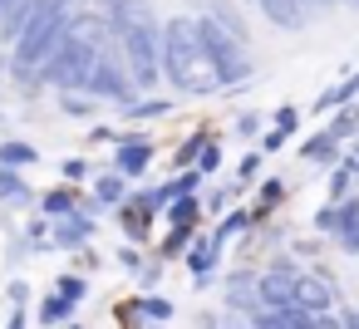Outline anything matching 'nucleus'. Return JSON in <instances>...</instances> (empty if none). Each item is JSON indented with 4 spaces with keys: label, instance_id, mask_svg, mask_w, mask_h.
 <instances>
[{
    "label": "nucleus",
    "instance_id": "f257e3e1",
    "mask_svg": "<svg viewBox=\"0 0 359 329\" xmlns=\"http://www.w3.org/2000/svg\"><path fill=\"white\" fill-rule=\"evenodd\" d=\"M109 35L128 64L133 89H153L163 79V25L148 0H118L109 10Z\"/></svg>",
    "mask_w": 359,
    "mask_h": 329
},
{
    "label": "nucleus",
    "instance_id": "f03ea898",
    "mask_svg": "<svg viewBox=\"0 0 359 329\" xmlns=\"http://www.w3.org/2000/svg\"><path fill=\"white\" fill-rule=\"evenodd\" d=\"M74 20H79L74 0H35L30 15H25V30H20L15 50H11V69H15V79H30V84H35L40 69H45V59L60 50V40L69 35Z\"/></svg>",
    "mask_w": 359,
    "mask_h": 329
},
{
    "label": "nucleus",
    "instance_id": "7ed1b4c3",
    "mask_svg": "<svg viewBox=\"0 0 359 329\" xmlns=\"http://www.w3.org/2000/svg\"><path fill=\"white\" fill-rule=\"evenodd\" d=\"M163 74H168L182 94H212V89H217L212 64H207V50H202L197 15H172V20L163 25Z\"/></svg>",
    "mask_w": 359,
    "mask_h": 329
},
{
    "label": "nucleus",
    "instance_id": "20e7f679",
    "mask_svg": "<svg viewBox=\"0 0 359 329\" xmlns=\"http://www.w3.org/2000/svg\"><path fill=\"white\" fill-rule=\"evenodd\" d=\"M104 45H109V20H89V15H79V20L69 25V35L60 40V50L45 59L40 79H45V84H60V89H84Z\"/></svg>",
    "mask_w": 359,
    "mask_h": 329
},
{
    "label": "nucleus",
    "instance_id": "39448f33",
    "mask_svg": "<svg viewBox=\"0 0 359 329\" xmlns=\"http://www.w3.org/2000/svg\"><path fill=\"white\" fill-rule=\"evenodd\" d=\"M197 30H202V50H207V64H212V79H217V89H226V84H241L246 74H251V59H246V45H236L231 35H222L212 20H202L197 15Z\"/></svg>",
    "mask_w": 359,
    "mask_h": 329
},
{
    "label": "nucleus",
    "instance_id": "423d86ee",
    "mask_svg": "<svg viewBox=\"0 0 359 329\" xmlns=\"http://www.w3.org/2000/svg\"><path fill=\"white\" fill-rule=\"evenodd\" d=\"M148 162H153V143L143 138V133H118V177L128 182V177H138V172H148Z\"/></svg>",
    "mask_w": 359,
    "mask_h": 329
},
{
    "label": "nucleus",
    "instance_id": "0eeeda50",
    "mask_svg": "<svg viewBox=\"0 0 359 329\" xmlns=\"http://www.w3.org/2000/svg\"><path fill=\"white\" fill-rule=\"evenodd\" d=\"M256 295H261V309H280V304L295 300V275L290 270H271V275L256 280Z\"/></svg>",
    "mask_w": 359,
    "mask_h": 329
},
{
    "label": "nucleus",
    "instance_id": "6e6552de",
    "mask_svg": "<svg viewBox=\"0 0 359 329\" xmlns=\"http://www.w3.org/2000/svg\"><path fill=\"white\" fill-rule=\"evenodd\" d=\"M330 280L325 275H305V280H295V309H305V314H325V304H330Z\"/></svg>",
    "mask_w": 359,
    "mask_h": 329
},
{
    "label": "nucleus",
    "instance_id": "1a4fd4ad",
    "mask_svg": "<svg viewBox=\"0 0 359 329\" xmlns=\"http://www.w3.org/2000/svg\"><path fill=\"white\" fill-rule=\"evenodd\" d=\"M202 20H212L222 35H231L236 45H246V20H241V10H236V0H207V15Z\"/></svg>",
    "mask_w": 359,
    "mask_h": 329
},
{
    "label": "nucleus",
    "instance_id": "9d476101",
    "mask_svg": "<svg viewBox=\"0 0 359 329\" xmlns=\"http://www.w3.org/2000/svg\"><path fill=\"white\" fill-rule=\"evenodd\" d=\"M50 236H55V246H65V251H69V246H84V241L94 236V216H89V211H74V216L55 221Z\"/></svg>",
    "mask_w": 359,
    "mask_h": 329
},
{
    "label": "nucleus",
    "instance_id": "9b49d317",
    "mask_svg": "<svg viewBox=\"0 0 359 329\" xmlns=\"http://www.w3.org/2000/svg\"><path fill=\"white\" fill-rule=\"evenodd\" d=\"M334 236L344 251H359V197H344L334 206Z\"/></svg>",
    "mask_w": 359,
    "mask_h": 329
},
{
    "label": "nucleus",
    "instance_id": "f8f14e48",
    "mask_svg": "<svg viewBox=\"0 0 359 329\" xmlns=\"http://www.w3.org/2000/svg\"><path fill=\"white\" fill-rule=\"evenodd\" d=\"M261 6V15H271L276 25H285V30H300L305 25V10L295 6V0H256Z\"/></svg>",
    "mask_w": 359,
    "mask_h": 329
},
{
    "label": "nucleus",
    "instance_id": "ddd939ff",
    "mask_svg": "<svg viewBox=\"0 0 359 329\" xmlns=\"http://www.w3.org/2000/svg\"><path fill=\"white\" fill-rule=\"evenodd\" d=\"M168 221H172L177 231H192V226L202 221V206H197V197H177V202H168Z\"/></svg>",
    "mask_w": 359,
    "mask_h": 329
},
{
    "label": "nucleus",
    "instance_id": "4468645a",
    "mask_svg": "<svg viewBox=\"0 0 359 329\" xmlns=\"http://www.w3.org/2000/svg\"><path fill=\"white\" fill-rule=\"evenodd\" d=\"M35 162V148L30 143H0V167H6V172H15V167H30Z\"/></svg>",
    "mask_w": 359,
    "mask_h": 329
},
{
    "label": "nucleus",
    "instance_id": "2eb2a0df",
    "mask_svg": "<svg viewBox=\"0 0 359 329\" xmlns=\"http://www.w3.org/2000/svg\"><path fill=\"white\" fill-rule=\"evenodd\" d=\"M94 197H99L104 206H114V202H123V197H128V182H123L118 172H109V177H99V182H94Z\"/></svg>",
    "mask_w": 359,
    "mask_h": 329
},
{
    "label": "nucleus",
    "instance_id": "dca6fc26",
    "mask_svg": "<svg viewBox=\"0 0 359 329\" xmlns=\"http://www.w3.org/2000/svg\"><path fill=\"white\" fill-rule=\"evenodd\" d=\"M74 211H79V206H74V192L60 187V192L45 197V216H50V221H65V216H74Z\"/></svg>",
    "mask_w": 359,
    "mask_h": 329
},
{
    "label": "nucleus",
    "instance_id": "f3484780",
    "mask_svg": "<svg viewBox=\"0 0 359 329\" xmlns=\"http://www.w3.org/2000/svg\"><path fill=\"white\" fill-rule=\"evenodd\" d=\"M0 202H30V187L20 172H6L0 167Z\"/></svg>",
    "mask_w": 359,
    "mask_h": 329
},
{
    "label": "nucleus",
    "instance_id": "a211bd4d",
    "mask_svg": "<svg viewBox=\"0 0 359 329\" xmlns=\"http://www.w3.org/2000/svg\"><path fill=\"white\" fill-rule=\"evenodd\" d=\"M305 158H310V162H334V158H339V143H334L330 133H320V138L305 143Z\"/></svg>",
    "mask_w": 359,
    "mask_h": 329
},
{
    "label": "nucleus",
    "instance_id": "6ab92c4d",
    "mask_svg": "<svg viewBox=\"0 0 359 329\" xmlns=\"http://www.w3.org/2000/svg\"><path fill=\"white\" fill-rule=\"evenodd\" d=\"M148 221H153V216H148V211H143V206H138V202H133V206H123V211H118V226H123V231H128V236H133V241H138V236H143V231H148Z\"/></svg>",
    "mask_w": 359,
    "mask_h": 329
},
{
    "label": "nucleus",
    "instance_id": "aec40b11",
    "mask_svg": "<svg viewBox=\"0 0 359 329\" xmlns=\"http://www.w3.org/2000/svg\"><path fill=\"white\" fill-rule=\"evenodd\" d=\"M231 304H256L261 309V295H256V275H236L231 280V295H226Z\"/></svg>",
    "mask_w": 359,
    "mask_h": 329
},
{
    "label": "nucleus",
    "instance_id": "412c9836",
    "mask_svg": "<svg viewBox=\"0 0 359 329\" xmlns=\"http://www.w3.org/2000/svg\"><path fill=\"white\" fill-rule=\"evenodd\" d=\"M133 309H138L143 319H153V324H168V319H172V300H158V295H148V300H138Z\"/></svg>",
    "mask_w": 359,
    "mask_h": 329
},
{
    "label": "nucleus",
    "instance_id": "4be33fe9",
    "mask_svg": "<svg viewBox=\"0 0 359 329\" xmlns=\"http://www.w3.org/2000/svg\"><path fill=\"white\" fill-rule=\"evenodd\" d=\"M187 265H192V275L202 280V275H207V270L217 265V241H202V246H197V251L187 255Z\"/></svg>",
    "mask_w": 359,
    "mask_h": 329
},
{
    "label": "nucleus",
    "instance_id": "5701e85b",
    "mask_svg": "<svg viewBox=\"0 0 359 329\" xmlns=\"http://www.w3.org/2000/svg\"><path fill=\"white\" fill-rule=\"evenodd\" d=\"M55 295H65L69 304H79V300L89 295V285H84V275H60V280H55Z\"/></svg>",
    "mask_w": 359,
    "mask_h": 329
},
{
    "label": "nucleus",
    "instance_id": "b1692460",
    "mask_svg": "<svg viewBox=\"0 0 359 329\" xmlns=\"http://www.w3.org/2000/svg\"><path fill=\"white\" fill-rule=\"evenodd\" d=\"M69 309H74V304H69L65 295H45V304H40V319H45V324H60V319H69Z\"/></svg>",
    "mask_w": 359,
    "mask_h": 329
},
{
    "label": "nucleus",
    "instance_id": "393cba45",
    "mask_svg": "<svg viewBox=\"0 0 359 329\" xmlns=\"http://www.w3.org/2000/svg\"><path fill=\"white\" fill-rule=\"evenodd\" d=\"M354 128H359V108H344V113H334V123H330L325 133L339 143V138H354Z\"/></svg>",
    "mask_w": 359,
    "mask_h": 329
},
{
    "label": "nucleus",
    "instance_id": "a878e982",
    "mask_svg": "<svg viewBox=\"0 0 359 329\" xmlns=\"http://www.w3.org/2000/svg\"><path fill=\"white\" fill-rule=\"evenodd\" d=\"M354 177H359V172H354V167H349V162H339V167H334V177H330V192H334V197H344V192H349V182H354Z\"/></svg>",
    "mask_w": 359,
    "mask_h": 329
},
{
    "label": "nucleus",
    "instance_id": "bb28decb",
    "mask_svg": "<svg viewBox=\"0 0 359 329\" xmlns=\"http://www.w3.org/2000/svg\"><path fill=\"white\" fill-rule=\"evenodd\" d=\"M217 162H222V148H217V143H207V148L197 153V172L207 177V172H217Z\"/></svg>",
    "mask_w": 359,
    "mask_h": 329
},
{
    "label": "nucleus",
    "instance_id": "cd10ccee",
    "mask_svg": "<svg viewBox=\"0 0 359 329\" xmlns=\"http://www.w3.org/2000/svg\"><path fill=\"white\" fill-rule=\"evenodd\" d=\"M128 113H133V118H158V113H168V99H148V104H133Z\"/></svg>",
    "mask_w": 359,
    "mask_h": 329
},
{
    "label": "nucleus",
    "instance_id": "c85d7f7f",
    "mask_svg": "<svg viewBox=\"0 0 359 329\" xmlns=\"http://www.w3.org/2000/svg\"><path fill=\"white\" fill-rule=\"evenodd\" d=\"M276 128H280V133L290 138V133L300 128V113H295V108H280V113H276Z\"/></svg>",
    "mask_w": 359,
    "mask_h": 329
},
{
    "label": "nucleus",
    "instance_id": "c756f323",
    "mask_svg": "<svg viewBox=\"0 0 359 329\" xmlns=\"http://www.w3.org/2000/svg\"><path fill=\"white\" fill-rule=\"evenodd\" d=\"M202 148H207V133H197V138H187V143H182V153H177V162H192V158H197Z\"/></svg>",
    "mask_w": 359,
    "mask_h": 329
},
{
    "label": "nucleus",
    "instance_id": "7c9ffc66",
    "mask_svg": "<svg viewBox=\"0 0 359 329\" xmlns=\"http://www.w3.org/2000/svg\"><path fill=\"white\" fill-rule=\"evenodd\" d=\"M65 113H94V99H79V94H65Z\"/></svg>",
    "mask_w": 359,
    "mask_h": 329
},
{
    "label": "nucleus",
    "instance_id": "2f4dec72",
    "mask_svg": "<svg viewBox=\"0 0 359 329\" xmlns=\"http://www.w3.org/2000/svg\"><path fill=\"white\" fill-rule=\"evenodd\" d=\"M236 172H241V182H251V177H256V172H261V153H246V158H241V167H236Z\"/></svg>",
    "mask_w": 359,
    "mask_h": 329
},
{
    "label": "nucleus",
    "instance_id": "473e14b6",
    "mask_svg": "<svg viewBox=\"0 0 359 329\" xmlns=\"http://www.w3.org/2000/svg\"><path fill=\"white\" fill-rule=\"evenodd\" d=\"M65 177H69V182H84V177H89V162H84V158H69V162H65Z\"/></svg>",
    "mask_w": 359,
    "mask_h": 329
},
{
    "label": "nucleus",
    "instance_id": "72a5a7b5",
    "mask_svg": "<svg viewBox=\"0 0 359 329\" xmlns=\"http://www.w3.org/2000/svg\"><path fill=\"white\" fill-rule=\"evenodd\" d=\"M182 241H187V231H177V226H172V236L163 241V255H177V251H182Z\"/></svg>",
    "mask_w": 359,
    "mask_h": 329
},
{
    "label": "nucleus",
    "instance_id": "f704fd0d",
    "mask_svg": "<svg viewBox=\"0 0 359 329\" xmlns=\"http://www.w3.org/2000/svg\"><path fill=\"white\" fill-rule=\"evenodd\" d=\"M256 128H261V118H256V113H246V118L236 123V133H241V138H246V133H256Z\"/></svg>",
    "mask_w": 359,
    "mask_h": 329
},
{
    "label": "nucleus",
    "instance_id": "c9c22d12",
    "mask_svg": "<svg viewBox=\"0 0 359 329\" xmlns=\"http://www.w3.org/2000/svg\"><path fill=\"white\" fill-rule=\"evenodd\" d=\"M315 226H320V231H334V206H325V211L315 216Z\"/></svg>",
    "mask_w": 359,
    "mask_h": 329
},
{
    "label": "nucleus",
    "instance_id": "e433bc0d",
    "mask_svg": "<svg viewBox=\"0 0 359 329\" xmlns=\"http://www.w3.org/2000/svg\"><path fill=\"white\" fill-rule=\"evenodd\" d=\"M295 6H300V10L310 15V10H325V6H334V0H295Z\"/></svg>",
    "mask_w": 359,
    "mask_h": 329
},
{
    "label": "nucleus",
    "instance_id": "4c0bfd02",
    "mask_svg": "<svg viewBox=\"0 0 359 329\" xmlns=\"http://www.w3.org/2000/svg\"><path fill=\"white\" fill-rule=\"evenodd\" d=\"M25 295H30V285H25V280H15V285H11V300H15V304H25Z\"/></svg>",
    "mask_w": 359,
    "mask_h": 329
},
{
    "label": "nucleus",
    "instance_id": "58836bf2",
    "mask_svg": "<svg viewBox=\"0 0 359 329\" xmlns=\"http://www.w3.org/2000/svg\"><path fill=\"white\" fill-rule=\"evenodd\" d=\"M339 329H359V309H349V314L339 319Z\"/></svg>",
    "mask_w": 359,
    "mask_h": 329
},
{
    "label": "nucleus",
    "instance_id": "ea45409f",
    "mask_svg": "<svg viewBox=\"0 0 359 329\" xmlns=\"http://www.w3.org/2000/svg\"><path fill=\"white\" fill-rule=\"evenodd\" d=\"M11 329H25V314H20V309L11 314Z\"/></svg>",
    "mask_w": 359,
    "mask_h": 329
},
{
    "label": "nucleus",
    "instance_id": "a19ab883",
    "mask_svg": "<svg viewBox=\"0 0 359 329\" xmlns=\"http://www.w3.org/2000/svg\"><path fill=\"white\" fill-rule=\"evenodd\" d=\"M349 167L359 172V138H354V153H349Z\"/></svg>",
    "mask_w": 359,
    "mask_h": 329
},
{
    "label": "nucleus",
    "instance_id": "79ce46f5",
    "mask_svg": "<svg viewBox=\"0 0 359 329\" xmlns=\"http://www.w3.org/2000/svg\"><path fill=\"white\" fill-rule=\"evenodd\" d=\"M349 99H359V74H354V79H349Z\"/></svg>",
    "mask_w": 359,
    "mask_h": 329
},
{
    "label": "nucleus",
    "instance_id": "37998d69",
    "mask_svg": "<svg viewBox=\"0 0 359 329\" xmlns=\"http://www.w3.org/2000/svg\"><path fill=\"white\" fill-rule=\"evenodd\" d=\"M94 6H104V10H114V6H118V0H94Z\"/></svg>",
    "mask_w": 359,
    "mask_h": 329
},
{
    "label": "nucleus",
    "instance_id": "c03bdc74",
    "mask_svg": "<svg viewBox=\"0 0 359 329\" xmlns=\"http://www.w3.org/2000/svg\"><path fill=\"white\" fill-rule=\"evenodd\" d=\"M11 6H15V0H0V15H6V10H11Z\"/></svg>",
    "mask_w": 359,
    "mask_h": 329
},
{
    "label": "nucleus",
    "instance_id": "a18cd8bd",
    "mask_svg": "<svg viewBox=\"0 0 359 329\" xmlns=\"http://www.w3.org/2000/svg\"><path fill=\"white\" fill-rule=\"evenodd\" d=\"M69 329H79V324H69Z\"/></svg>",
    "mask_w": 359,
    "mask_h": 329
},
{
    "label": "nucleus",
    "instance_id": "49530a36",
    "mask_svg": "<svg viewBox=\"0 0 359 329\" xmlns=\"http://www.w3.org/2000/svg\"><path fill=\"white\" fill-rule=\"evenodd\" d=\"M354 6H359V0H354Z\"/></svg>",
    "mask_w": 359,
    "mask_h": 329
}]
</instances>
